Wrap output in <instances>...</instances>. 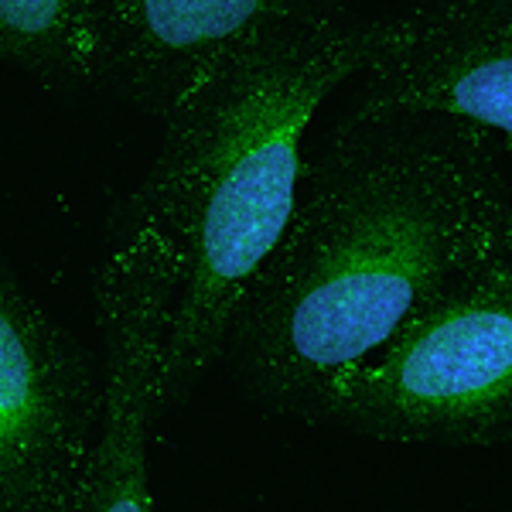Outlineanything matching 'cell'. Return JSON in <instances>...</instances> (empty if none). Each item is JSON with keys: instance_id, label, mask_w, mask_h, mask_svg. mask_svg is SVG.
Listing matches in <instances>:
<instances>
[{"instance_id": "2", "label": "cell", "mask_w": 512, "mask_h": 512, "mask_svg": "<svg viewBox=\"0 0 512 512\" xmlns=\"http://www.w3.org/2000/svg\"><path fill=\"white\" fill-rule=\"evenodd\" d=\"M383 18L332 14L250 48L164 117V147L134 202L181 246V291L161 369V407L192 393L226 349L246 287L287 229L311 117L362 69Z\"/></svg>"}, {"instance_id": "8", "label": "cell", "mask_w": 512, "mask_h": 512, "mask_svg": "<svg viewBox=\"0 0 512 512\" xmlns=\"http://www.w3.org/2000/svg\"><path fill=\"white\" fill-rule=\"evenodd\" d=\"M0 59L55 82L93 79L86 0H0Z\"/></svg>"}, {"instance_id": "4", "label": "cell", "mask_w": 512, "mask_h": 512, "mask_svg": "<svg viewBox=\"0 0 512 512\" xmlns=\"http://www.w3.org/2000/svg\"><path fill=\"white\" fill-rule=\"evenodd\" d=\"M181 291L178 236L151 209L130 202L120 239L96 284L106 366L103 420L82 472L76 512L151 509L147 427L161 407V369Z\"/></svg>"}, {"instance_id": "7", "label": "cell", "mask_w": 512, "mask_h": 512, "mask_svg": "<svg viewBox=\"0 0 512 512\" xmlns=\"http://www.w3.org/2000/svg\"><path fill=\"white\" fill-rule=\"evenodd\" d=\"M338 14V0H86L93 79L168 117L270 38Z\"/></svg>"}, {"instance_id": "6", "label": "cell", "mask_w": 512, "mask_h": 512, "mask_svg": "<svg viewBox=\"0 0 512 512\" xmlns=\"http://www.w3.org/2000/svg\"><path fill=\"white\" fill-rule=\"evenodd\" d=\"M349 120L427 113L512 154V0H424L383 18Z\"/></svg>"}, {"instance_id": "3", "label": "cell", "mask_w": 512, "mask_h": 512, "mask_svg": "<svg viewBox=\"0 0 512 512\" xmlns=\"http://www.w3.org/2000/svg\"><path fill=\"white\" fill-rule=\"evenodd\" d=\"M321 420L362 437L489 448L512 437V253L434 291L325 396Z\"/></svg>"}, {"instance_id": "1", "label": "cell", "mask_w": 512, "mask_h": 512, "mask_svg": "<svg viewBox=\"0 0 512 512\" xmlns=\"http://www.w3.org/2000/svg\"><path fill=\"white\" fill-rule=\"evenodd\" d=\"M499 147L448 117L345 120L304 161L297 205L226 335L243 386L321 420L325 396L434 291L512 253Z\"/></svg>"}, {"instance_id": "5", "label": "cell", "mask_w": 512, "mask_h": 512, "mask_svg": "<svg viewBox=\"0 0 512 512\" xmlns=\"http://www.w3.org/2000/svg\"><path fill=\"white\" fill-rule=\"evenodd\" d=\"M99 420L93 355L0 260V512H76Z\"/></svg>"}]
</instances>
